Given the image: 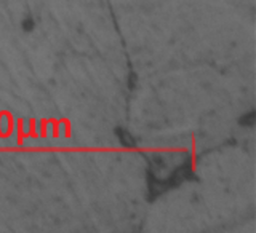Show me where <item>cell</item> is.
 <instances>
[{"label": "cell", "mask_w": 256, "mask_h": 233, "mask_svg": "<svg viewBox=\"0 0 256 233\" xmlns=\"http://www.w3.org/2000/svg\"><path fill=\"white\" fill-rule=\"evenodd\" d=\"M116 134H117V138H118V141H120L122 146H125V147H134L136 146V141L133 139V136L128 131L122 130V128H117Z\"/></svg>", "instance_id": "6da1fadb"}, {"label": "cell", "mask_w": 256, "mask_h": 233, "mask_svg": "<svg viewBox=\"0 0 256 233\" xmlns=\"http://www.w3.org/2000/svg\"><path fill=\"white\" fill-rule=\"evenodd\" d=\"M254 118H256L254 110H250L248 114H245L242 118H240V125H242V126H253L254 125Z\"/></svg>", "instance_id": "7a4b0ae2"}, {"label": "cell", "mask_w": 256, "mask_h": 233, "mask_svg": "<svg viewBox=\"0 0 256 233\" xmlns=\"http://www.w3.org/2000/svg\"><path fill=\"white\" fill-rule=\"evenodd\" d=\"M36 27V21L30 18V16H28V18H24L22 21V29L26 30V32H30V30H34Z\"/></svg>", "instance_id": "3957f363"}, {"label": "cell", "mask_w": 256, "mask_h": 233, "mask_svg": "<svg viewBox=\"0 0 256 233\" xmlns=\"http://www.w3.org/2000/svg\"><path fill=\"white\" fill-rule=\"evenodd\" d=\"M134 80H136V77H134V75H132V78H130V86H132V88L134 86Z\"/></svg>", "instance_id": "277c9868"}]
</instances>
